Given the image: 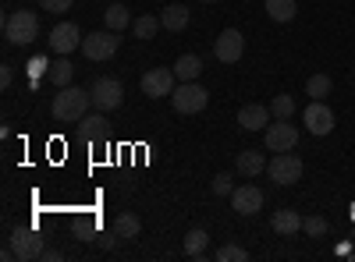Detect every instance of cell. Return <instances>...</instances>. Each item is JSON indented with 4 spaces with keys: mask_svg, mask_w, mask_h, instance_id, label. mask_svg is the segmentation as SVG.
Listing matches in <instances>:
<instances>
[{
    "mask_svg": "<svg viewBox=\"0 0 355 262\" xmlns=\"http://www.w3.org/2000/svg\"><path fill=\"white\" fill-rule=\"evenodd\" d=\"M57 259H61V252H53V248L43 252V262H57Z\"/></svg>",
    "mask_w": 355,
    "mask_h": 262,
    "instance_id": "obj_35",
    "label": "cell"
},
{
    "mask_svg": "<svg viewBox=\"0 0 355 262\" xmlns=\"http://www.w3.org/2000/svg\"><path fill=\"white\" fill-rule=\"evenodd\" d=\"M114 241H117V234L110 230V234H103V238H100V248H103V252H110V248H114Z\"/></svg>",
    "mask_w": 355,
    "mask_h": 262,
    "instance_id": "obj_34",
    "label": "cell"
},
{
    "mask_svg": "<svg viewBox=\"0 0 355 262\" xmlns=\"http://www.w3.org/2000/svg\"><path fill=\"white\" fill-rule=\"evenodd\" d=\"M270 227H274L277 238H291V234H299V230H302V216L295 213V209H277L274 220H270Z\"/></svg>",
    "mask_w": 355,
    "mask_h": 262,
    "instance_id": "obj_16",
    "label": "cell"
},
{
    "mask_svg": "<svg viewBox=\"0 0 355 262\" xmlns=\"http://www.w3.org/2000/svg\"><path fill=\"white\" fill-rule=\"evenodd\" d=\"M174 75H178V82H196L202 75V61L196 53H182V57H178V64H174Z\"/></svg>",
    "mask_w": 355,
    "mask_h": 262,
    "instance_id": "obj_21",
    "label": "cell"
},
{
    "mask_svg": "<svg viewBox=\"0 0 355 262\" xmlns=\"http://www.w3.org/2000/svg\"><path fill=\"white\" fill-rule=\"evenodd\" d=\"M234 170H239L242 178H256V174H263V170H266V160H263V153L245 149V153L234 156Z\"/></svg>",
    "mask_w": 355,
    "mask_h": 262,
    "instance_id": "obj_18",
    "label": "cell"
},
{
    "mask_svg": "<svg viewBox=\"0 0 355 262\" xmlns=\"http://www.w3.org/2000/svg\"><path fill=\"white\" fill-rule=\"evenodd\" d=\"M302 121H306V131L309 135H331L334 131V110L323 103V100H313L309 106H306V113H302Z\"/></svg>",
    "mask_w": 355,
    "mask_h": 262,
    "instance_id": "obj_11",
    "label": "cell"
},
{
    "mask_svg": "<svg viewBox=\"0 0 355 262\" xmlns=\"http://www.w3.org/2000/svg\"><path fill=\"white\" fill-rule=\"evenodd\" d=\"M242 53H245V36L239 32V28H224V32L217 36V43H214V57L220 64H239Z\"/></svg>",
    "mask_w": 355,
    "mask_h": 262,
    "instance_id": "obj_10",
    "label": "cell"
},
{
    "mask_svg": "<svg viewBox=\"0 0 355 262\" xmlns=\"http://www.w3.org/2000/svg\"><path fill=\"white\" fill-rule=\"evenodd\" d=\"M142 93L150 96V100H164V96H171L174 93V85H178V75H174V68H150L142 75Z\"/></svg>",
    "mask_w": 355,
    "mask_h": 262,
    "instance_id": "obj_8",
    "label": "cell"
},
{
    "mask_svg": "<svg viewBox=\"0 0 355 262\" xmlns=\"http://www.w3.org/2000/svg\"><path fill=\"white\" fill-rule=\"evenodd\" d=\"M206 103H210V93H206L199 82H178L174 93H171V106L178 113H202Z\"/></svg>",
    "mask_w": 355,
    "mask_h": 262,
    "instance_id": "obj_3",
    "label": "cell"
},
{
    "mask_svg": "<svg viewBox=\"0 0 355 262\" xmlns=\"http://www.w3.org/2000/svg\"><path fill=\"white\" fill-rule=\"evenodd\" d=\"M82 32H78V25L75 21H61V25H53V32H50V50L57 53V57H68L71 50H78L82 46Z\"/></svg>",
    "mask_w": 355,
    "mask_h": 262,
    "instance_id": "obj_12",
    "label": "cell"
},
{
    "mask_svg": "<svg viewBox=\"0 0 355 262\" xmlns=\"http://www.w3.org/2000/svg\"><path fill=\"white\" fill-rule=\"evenodd\" d=\"M8 245L15 248V255H18L21 262H36V259H43V252H46L40 230H33V227H15L11 238H8Z\"/></svg>",
    "mask_w": 355,
    "mask_h": 262,
    "instance_id": "obj_5",
    "label": "cell"
},
{
    "mask_svg": "<svg viewBox=\"0 0 355 262\" xmlns=\"http://www.w3.org/2000/svg\"><path fill=\"white\" fill-rule=\"evenodd\" d=\"M40 36V15L36 11H11L4 18V39L11 46H28V43H36Z\"/></svg>",
    "mask_w": 355,
    "mask_h": 262,
    "instance_id": "obj_2",
    "label": "cell"
},
{
    "mask_svg": "<svg viewBox=\"0 0 355 262\" xmlns=\"http://www.w3.org/2000/svg\"><path fill=\"white\" fill-rule=\"evenodd\" d=\"M75 128H78V138H85V142H100V138L107 135V113H103V110L85 113V118H82Z\"/></svg>",
    "mask_w": 355,
    "mask_h": 262,
    "instance_id": "obj_15",
    "label": "cell"
},
{
    "mask_svg": "<svg viewBox=\"0 0 355 262\" xmlns=\"http://www.w3.org/2000/svg\"><path fill=\"white\" fill-rule=\"evenodd\" d=\"M206 248H210V234H206L202 227H192L189 234H185V255L202 259V255H206Z\"/></svg>",
    "mask_w": 355,
    "mask_h": 262,
    "instance_id": "obj_22",
    "label": "cell"
},
{
    "mask_svg": "<svg viewBox=\"0 0 355 262\" xmlns=\"http://www.w3.org/2000/svg\"><path fill=\"white\" fill-rule=\"evenodd\" d=\"M103 21H107L110 32H121V28H128V25H132V15H128V8H125V4H107Z\"/></svg>",
    "mask_w": 355,
    "mask_h": 262,
    "instance_id": "obj_23",
    "label": "cell"
},
{
    "mask_svg": "<svg viewBox=\"0 0 355 262\" xmlns=\"http://www.w3.org/2000/svg\"><path fill=\"white\" fill-rule=\"evenodd\" d=\"M132 28H135V39H153L164 25H160V15H139L132 21Z\"/></svg>",
    "mask_w": 355,
    "mask_h": 262,
    "instance_id": "obj_24",
    "label": "cell"
},
{
    "mask_svg": "<svg viewBox=\"0 0 355 262\" xmlns=\"http://www.w3.org/2000/svg\"><path fill=\"white\" fill-rule=\"evenodd\" d=\"M331 93H334V78L331 75H313L306 82V96H313V100H327Z\"/></svg>",
    "mask_w": 355,
    "mask_h": 262,
    "instance_id": "obj_26",
    "label": "cell"
},
{
    "mask_svg": "<svg viewBox=\"0 0 355 262\" xmlns=\"http://www.w3.org/2000/svg\"><path fill=\"white\" fill-rule=\"evenodd\" d=\"M231 209L242 213V216H256L263 209V191L256 185H239L231 191Z\"/></svg>",
    "mask_w": 355,
    "mask_h": 262,
    "instance_id": "obj_13",
    "label": "cell"
},
{
    "mask_svg": "<svg viewBox=\"0 0 355 262\" xmlns=\"http://www.w3.org/2000/svg\"><path fill=\"white\" fill-rule=\"evenodd\" d=\"M302 170H306V163L295 156V153H277L270 163H266V174H270L274 185H295V181H302Z\"/></svg>",
    "mask_w": 355,
    "mask_h": 262,
    "instance_id": "obj_6",
    "label": "cell"
},
{
    "mask_svg": "<svg viewBox=\"0 0 355 262\" xmlns=\"http://www.w3.org/2000/svg\"><path fill=\"white\" fill-rule=\"evenodd\" d=\"M89 96H93V110L110 113V110H117L125 103V85L117 78H110V75H103V78H96L93 85H89Z\"/></svg>",
    "mask_w": 355,
    "mask_h": 262,
    "instance_id": "obj_4",
    "label": "cell"
},
{
    "mask_svg": "<svg viewBox=\"0 0 355 262\" xmlns=\"http://www.w3.org/2000/svg\"><path fill=\"white\" fill-rule=\"evenodd\" d=\"M46 78H50V85H57V89H64V85H71V78H75V68H71V61H68V57H57V61L46 68Z\"/></svg>",
    "mask_w": 355,
    "mask_h": 262,
    "instance_id": "obj_20",
    "label": "cell"
},
{
    "mask_svg": "<svg viewBox=\"0 0 355 262\" xmlns=\"http://www.w3.org/2000/svg\"><path fill=\"white\" fill-rule=\"evenodd\" d=\"M302 230L309 238H323V234H327V220H323V216H302Z\"/></svg>",
    "mask_w": 355,
    "mask_h": 262,
    "instance_id": "obj_29",
    "label": "cell"
},
{
    "mask_svg": "<svg viewBox=\"0 0 355 262\" xmlns=\"http://www.w3.org/2000/svg\"><path fill=\"white\" fill-rule=\"evenodd\" d=\"M89 106H93V96H89V89L64 85V89L53 96V103H50V118H53L57 124H78L85 113H89Z\"/></svg>",
    "mask_w": 355,
    "mask_h": 262,
    "instance_id": "obj_1",
    "label": "cell"
},
{
    "mask_svg": "<svg viewBox=\"0 0 355 262\" xmlns=\"http://www.w3.org/2000/svg\"><path fill=\"white\" fill-rule=\"evenodd\" d=\"M117 46H121V39H117V32H89L82 39V53L89 57V61H110V57L117 53Z\"/></svg>",
    "mask_w": 355,
    "mask_h": 262,
    "instance_id": "obj_9",
    "label": "cell"
},
{
    "mask_svg": "<svg viewBox=\"0 0 355 262\" xmlns=\"http://www.w3.org/2000/svg\"><path fill=\"white\" fill-rule=\"evenodd\" d=\"M352 220H355V206H352Z\"/></svg>",
    "mask_w": 355,
    "mask_h": 262,
    "instance_id": "obj_37",
    "label": "cell"
},
{
    "mask_svg": "<svg viewBox=\"0 0 355 262\" xmlns=\"http://www.w3.org/2000/svg\"><path fill=\"white\" fill-rule=\"evenodd\" d=\"M270 113H274V121H291V113H295V100L288 93H277L270 100Z\"/></svg>",
    "mask_w": 355,
    "mask_h": 262,
    "instance_id": "obj_27",
    "label": "cell"
},
{
    "mask_svg": "<svg viewBox=\"0 0 355 262\" xmlns=\"http://www.w3.org/2000/svg\"><path fill=\"white\" fill-rule=\"evenodd\" d=\"M245 259H249V252L239 248V245H220L217 248V262H245Z\"/></svg>",
    "mask_w": 355,
    "mask_h": 262,
    "instance_id": "obj_28",
    "label": "cell"
},
{
    "mask_svg": "<svg viewBox=\"0 0 355 262\" xmlns=\"http://www.w3.org/2000/svg\"><path fill=\"white\" fill-rule=\"evenodd\" d=\"M239 124H242L245 131L266 128V124H270V106H263V103H245V106L239 110Z\"/></svg>",
    "mask_w": 355,
    "mask_h": 262,
    "instance_id": "obj_14",
    "label": "cell"
},
{
    "mask_svg": "<svg viewBox=\"0 0 355 262\" xmlns=\"http://www.w3.org/2000/svg\"><path fill=\"white\" fill-rule=\"evenodd\" d=\"M15 82V64H0V89H11Z\"/></svg>",
    "mask_w": 355,
    "mask_h": 262,
    "instance_id": "obj_32",
    "label": "cell"
},
{
    "mask_svg": "<svg viewBox=\"0 0 355 262\" xmlns=\"http://www.w3.org/2000/svg\"><path fill=\"white\" fill-rule=\"evenodd\" d=\"M202 4H217V0H202Z\"/></svg>",
    "mask_w": 355,
    "mask_h": 262,
    "instance_id": "obj_36",
    "label": "cell"
},
{
    "mask_svg": "<svg viewBox=\"0 0 355 262\" xmlns=\"http://www.w3.org/2000/svg\"><path fill=\"white\" fill-rule=\"evenodd\" d=\"M210 191H214V195H220V198H231V191H234L231 174H217V178H214V185H210Z\"/></svg>",
    "mask_w": 355,
    "mask_h": 262,
    "instance_id": "obj_30",
    "label": "cell"
},
{
    "mask_svg": "<svg viewBox=\"0 0 355 262\" xmlns=\"http://www.w3.org/2000/svg\"><path fill=\"white\" fill-rule=\"evenodd\" d=\"M71 4L75 0H40V8L50 11V15H64V11H71Z\"/></svg>",
    "mask_w": 355,
    "mask_h": 262,
    "instance_id": "obj_31",
    "label": "cell"
},
{
    "mask_svg": "<svg viewBox=\"0 0 355 262\" xmlns=\"http://www.w3.org/2000/svg\"><path fill=\"white\" fill-rule=\"evenodd\" d=\"M295 11H299V4H295V0H266V15H270L277 25L291 21V18H295Z\"/></svg>",
    "mask_w": 355,
    "mask_h": 262,
    "instance_id": "obj_25",
    "label": "cell"
},
{
    "mask_svg": "<svg viewBox=\"0 0 355 262\" xmlns=\"http://www.w3.org/2000/svg\"><path fill=\"white\" fill-rule=\"evenodd\" d=\"M263 145L270 153H291L295 145H299V128L288 124V121H274L263 128Z\"/></svg>",
    "mask_w": 355,
    "mask_h": 262,
    "instance_id": "obj_7",
    "label": "cell"
},
{
    "mask_svg": "<svg viewBox=\"0 0 355 262\" xmlns=\"http://www.w3.org/2000/svg\"><path fill=\"white\" fill-rule=\"evenodd\" d=\"M189 18H192V11L185 4H167L160 11V25L167 28V32H182V28L189 25Z\"/></svg>",
    "mask_w": 355,
    "mask_h": 262,
    "instance_id": "obj_17",
    "label": "cell"
},
{
    "mask_svg": "<svg viewBox=\"0 0 355 262\" xmlns=\"http://www.w3.org/2000/svg\"><path fill=\"white\" fill-rule=\"evenodd\" d=\"M28 71H33V75L40 78V75L46 71V61H43V57H36V61H33V64H28Z\"/></svg>",
    "mask_w": 355,
    "mask_h": 262,
    "instance_id": "obj_33",
    "label": "cell"
},
{
    "mask_svg": "<svg viewBox=\"0 0 355 262\" xmlns=\"http://www.w3.org/2000/svg\"><path fill=\"white\" fill-rule=\"evenodd\" d=\"M139 230H142V220L135 213H117L114 216V234L121 238V241H135Z\"/></svg>",
    "mask_w": 355,
    "mask_h": 262,
    "instance_id": "obj_19",
    "label": "cell"
}]
</instances>
